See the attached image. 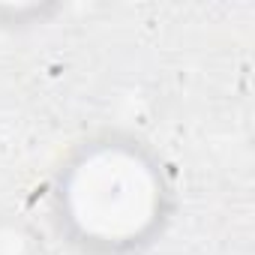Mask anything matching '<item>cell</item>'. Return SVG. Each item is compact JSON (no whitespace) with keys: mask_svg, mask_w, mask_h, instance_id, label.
I'll return each mask as SVG.
<instances>
[{"mask_svg":"<svg viewBox=\"0 0 255 255\" xmlns=\"http://www.w3.org/2000/svg\"><path fill=\"white\" fill-rule=\"evenodd\" d=\"M51 210L60 234L90 255H129L171 216L162 159L138 138L105 132L81 141L60 165Z\"/></svg>","mask_w":255,"mask_h":255,"instance_id":"6da1fadb","label":"cell"}]
</instances>
